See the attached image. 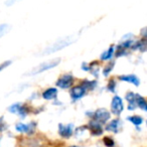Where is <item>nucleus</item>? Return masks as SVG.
I'll list each match as a JSON object with an SVG mask.
<instances>
[{
  "label": "nucleus",
  "instance_id": "nucleus-5",
  "mask_svg": "<svg viewBox=\"0 0 147 147\" xmlns=\"http://www.w3.org/2000/svg\"><path fill=\"white\" fill-rule=\"evenodd\" d=\"M123 109H124V105H123L122 99L119 96H115L112 100V103H111V110H112V112L118 116V115H120L122 113Z\"/></svg>",
  "mask_w": 147,
  "mask_h": 147
},
{
  "label": "nucleus",
  "instance_id": "nucleus-4",
  "mask_svg": "<svg viewBox=\"0 0 147 147\" xmlns=\"http://www.w3.org/2000/svg\"><path fill=\"white\" fill-rule=\"evenodd\" d=\"M73 83H74V77L71 76V74H65V75H63L57 81V86L61 89H67L69 87H71Z\"/></svg>",
  "mask_w": 147,
  "mask_h": 147
},
{
  "label": "nucleus",
  "instance_id": "nucleus-10",
  "mask_svg": "<svg viewBox=\"0 0 147 147\" xmlns=\"http://www.w3.org/2000/svg\"><path fill=\"white\" fill-rule=\"evenodd\" d=\"M89 129H90L91 133L95 136H99L103 133V127L102 124L96 122V121L92 120L90 123H89Z\"/></svg>",
  "mask_w": 147,
  "mask_h": 147
},
{
  "label": "nucleus",
  "instance_id": "nucleus-8",
  "mask_svg": "<svg viewBox=\"0 0 147 147\" xmlns=\"http://www.w3.org/2000/svg\"><path fill=\"white\" fill-rule=\"evenodd\" d=\"M9 111L11 113H14V114H18L21 117H24L27 114V107L24 105H21L20 103H16V104H13L12 106L9 107Z\"/></svg>",
  "mask_w": 147,
  "mask_h": 147
},
{
  "label": "nucleus",
  "instance_id": "nucleus-1",
  "mask_svg": "<svg viewBox=\"0 0 147 147\" xmlns=\"http://www.w3.org/2000/svg\"><path fill=\"white\" fill-rule=\"evenodd\" d=\"M75 41H76V38L74 36H67V37H65V38L59 39V40H57L55 43H53L51 47H47V49L43 51V53H45V55L53 53H55V51L63 49V47H67V45H71V43L75 42Z\"/></svg>",
  "mask_w": 147,
  "mask_h": 147
},
{
  "label": "nucleus",
  "instance_id": "nucleus-18",
  "mask_svg": "<svg viewBox=\"0 0 147 147\" xmlns=\"http://www.w3.org/2000/svg\"><path fill=\"white\" fill-rule=\"evenodd\" d=\"M127 119H128L132 124H134L135 126H140L143 123V118L140 116H131V117H128Z\"/></svg>",
  "mask_w": 147,
  "mask_h": 147
},
{
  "label": "nucleus",
  "instance_id": "nucleus-23",
  "mask_svg": "<svg viewBox=\"0 0 147 147\" xmlns=\"http://www.w3.org/2000/svg\"><path fill=\"white\" fill-rule=\"evenodd\" d=\"M10 63H11V61H4L3 63H1V65H0V71H2L4 69H6V67H8V65H10Z\"/></svg>",
  "mask_w": 147,
  "mask_h": 147
},
{
  "label": "nucleus",
  "instance_id": "nucleus-16",
  "mask_svg": "<svg viewBox=\"0 0 147 147\" xmlns=\"http://www.w3.org/2000/svg\"><path fill=\"white\" fill-rule=\"evenodd\" d=\"M114 53H115V47H109L108 51H104V53L101 55V59H103V61H107V59H110L111 57L114 55Z\"/></svg>",
  "mask_w": 147,
  "mask_h": 147
},
{
  "label": "nucleus",
  "instance_id": "nucleus-3",
  "mask_svg": "<svg viewBox=\"0 0 147 147\" xmlns=\"http://www.w3.org/2000/svg\"><path fill=\"white\" fill-rule=\"evenodd\" d=\"M110 117H111L110 112H109L107 109L101 108V109H98V110L94 113V115H93V120L100 123V124H105V123L110 119Z\"/></svg>",
  "mask_w": 147,
  "mask_h": 147
},
{
  "label": "nucleus",
  "instance_id": "nucleus-17",
  "mask_svg": "<svg viewBox=\"0 0 147 147\" xmlns=\"http://www.w3.org/2000/svg\"><path fill=\"white\" fill-rule=\"evenodd\" d=\"M146 47H147V43H146V39H145V37H143L141 40H139L138 42L134 43V45H133L132 47H134V49H139L141 51H146Z\"/></svg>",
  "mask_w": 147,
  "mask_h": 147
},
{
  "label": "nucleus",
  "instance_id": "nucleus-13",
  "mask_svg": "<svg viewBox=\"0 0 147 147\" xmlns=\"http://www.w3.org/2000/svg\"><path fill=\"white\" fill-rule=\"evenodd\" d=\"M57 90L55 88H49L42 93V98L45 100H53V99L57 98Z\"/></svg>",
  "mask_w": 147,
  "mask_h": 147
},
{
  "label": "nucleus",
  "instance_id": "nucleus-14",
  "mask_svg": "<svg viewBox=\"0 0 147 147\" xmlns=\"http://www.w3.org/2000/svg\"><path fill=\"white\" fill-rule=\"evenodd\" d=\"M135 102H136V106H138L140 109H142L143 111H147V104L146 100L143 98L140 95H136L135 96Z\"/></svg>",
  "mask_w": 147,
  "mask_h": 147
},
{
  "label": "nucleus",
  "instance_id": "nucleus-15",
  "mask_svg": "<svg viewBox=\"0 0 147 147\" xmlns=\"http://www.w3.org/2000/svg\"><path fill=\"white\" fill-rule=\"evenodd\" d=\"M135 96H136V94H134V93H128L126 95V99L129 102V107H128L129 110H134L137 107L136 102H135Z\"/></svg>",
  "mask_w": 147,
  "mask_h": 147
},
{
  "label": "nucleus",
  "instance_id": "nucleus-21",
  "mask_svg": "<svg viewBox=\"0 0 147 147\" xmlns=\"http://www.w3.org/2000/svg\"><path fill=\"white\" fill-rule=\"evenodd\" d=\"M114 65L115 63H109L108 65H107V67L104 69V76H108L109 75V73H110L111 71L113 69V67H114Z\"/></svg>",
  "mask_w": 147,
  "mask_h": 147
},
{
  "label": "nucleus",
  "instance_id": "nucleus-19",
  "mask_svg": "<svg viewBox=\"0 0 147 147\" xmlns=\"http://www.w3.org/2000/svg\"><path fill=\"white\" fill-rule=\"evenodd\" d=\"M10 29V26L6 23H3V24H0V37H2L3 35H5L8 30Z\"/></svg>",
  "mask_w": 147,
  "mask_h": 147
},
{
  "label": "nucleus",
  "instance_id": "nucleus-12",
  "mask_svg": "<svg viewBox=\"0 0 147 147\" xmlns=\"http://www.w3.org/2000/svg\"><path fill=\"white\" fill-rule=\"evenodd\" d=\"M121 81H124V82H128L131 84L135 85V86H139L140 85V81L137 78L135 75H126V76H120L119 77Z\"/></svg>",
  "mask_w": 147,
  "mask_h": 147
},
{
  "label": "nucleus",
  "instance_id": "nucleus-2",
  "mask_svg": "<svg viewBox=\"0 0 147 147\" xmlns=\"http://www.w3.org/2000/svg\"><path fill=\"white\" fill-rule=\"evenodd\" d=\"M59 63H61V59H51V61L40 63V65H38L37 67H35L34 69L28 74V76H33V75H37V74H40V73H42V71H49V69L57 67Z\"/></svg>",
  "mask_w": 147,
  "mask_h": 147
},
{
  "label": "nucleus",
  "instance_id": "nucleus-6",
  "mask_svg": "<svg viewBox=\"0 0 147 147\" xmlns=\"http://www.w3.org/2000/svg\"><path fill=\"white\" fill-rule=\"evenodd\" d=\"M86 92H87V89L83 85L74 87L71 90V97L73 99V101H77L79 99L83 98L85 96V94H86Z\"/></svg>",
  "mask_w": 147,
  "mask_h": 147
},
{
  "label": "nucleus",
  "instance_id": "nucleus-9",
  "mask_svg": "<svg viewBox=\"0 0 147 147\" xmlns=\"http://www.w3.org/2000/svg\"><path fill=\"white\" fill-rule=\"evenodd\" d=\"M34 128H35V123H30V124H27V125L22 124V123H18V124H16V126H15V129H16L18 132L26 133V134H31V133H33Z\"/></svg>",
  "mask_w": 147,
  "mask_h": 147
},
{
  "label": "nucleus",
  "instance_id": "nucleus-11",
  "mask_svg": "<svg viewBox=\"0 0 147 147\" xmlns=\"http://www.w3.org/2000/svg\"><path fill=\"white\" fill-rule=\"evenodd\" d=\"M121 127H122V122H121L120 119H114L106 126V130L114 133H118L120 131Z\"/></svg>",
  "mask_w": 147,
  "mask_h": 147
},
{
  "label": "nucleus",
  "instance_id": "nucleus-20",
  "mask_svg": "<svg viewBox=\"0 0 147 147\" xmlns=\"http://www.w3.org/2000/svg\"><path fill=\"white\" fill-rule=\"evenodd\" d=\"M103 142L106 145L107 147H114L115 146V142L111 137H104L103 139Z\"/></svg>",
  "mask_w": 147,
  "mask_h": 147
},
{
  "label": "nucleus",
  "instance_id": "nucleus-22",
  "mask_svg": "<svg viewBox=\"0 0 147 147\" xmlns=\"http://www.w3.org/2000/svg\"><path fill=\"white\" fill-rule=\"evenodd\" d=\"M115 86H116V84H115V82L113 81V79L112 80L109 82V84H108V89H109V91H111V92H114L115 91Z\"/></svg>",
  "mask_w": 147,
  "mask_h": 147
},
{
  "label": "nucleus",
  "instance_id": "nucleus-24",
  "mask_svg": "<svg viewBox=\"0 0 147 147\" xmlns=\"http://www.w3.org/2000/svg\"><path fill=\"white\" fill-rule=\"evenodd\" d=\"M18 0H7L6 2H5V4L7 5V6H10V5H13L15 2H17Z\"/></svg>",
  "mask_w": 147,
  "mask_h": 147
},
{
  "label": "nucleus",
  "instance_id": "nucleus-25",
  "mask_svg": "<svg viewBox=\"0 0 147 147\" xmlns=\"http://www.w3.org/2000/svg\"><path fill=\"white\" fill-rule=\"evenodd\" d=\"M69 147H78V146H69Z\"/></svg>",
  "mask_w": 147,
  "mask_h": 147
},
{
  "label": "nucleus",
  "instance_id": "nucleus-7",
  "mask_svg": "<svg viewBox=\"0 0 147 147\" xmlns=\"http://www.w3.org/2000/svg\"><path fill=\"white\" fill-rule=\"evenodd\" d=\"M74 125L73 124H59V133L63 138H69L73 135Z\"/></svg>",
  "mask_w": 147,
  "mask_h": 147
}]
</instances>
